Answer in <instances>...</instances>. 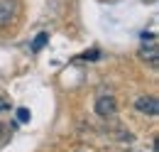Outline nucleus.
Listing matches in <instances>:
<instances>
[{
    "label": "nucleus",
    "instance_id": "f03ea898",
    "mask_svg": "<svg viewBox=\"0 0 159 152\" xmlns=\"http://www.w3.org/2000/svg\"><path fill=\"white\" fill-rule=\"evenodd\" d=\"M115 111H118V103L113 96H100L96 101V113L100 118H110V115H115Z\"/></svg>",
    "mask_w": 159,
    "mask_h": 152
},
{
    "label": "nucleus",
    "instance_id": "6e6552de",
    "mask_svg": "<svg viewBox=\"0 0 159 152\" xmlns=\"http://www.w3.org/2000/svg\"><path fill=\"white\" fill-rule=\"evenodd\" d=\"M5 108H10V103H7L5 98H0V111H5Z\"/></svg>",
    "mask_w": 159,
    "mask_h": 152
},
{
    "label": "nucleus",
    "instance_id": "423d86ee",
    "mask_svg": "<svg viewBox=\"0 0 159 152\" xmlns=\"http://www.w3.org/2000/svg\"><path fill=\"white\" fill-rule=\"evenodd\" d=\"M17 120H20V123H30V111H27V108H20V111H17Z\"/></svg>",
    "mask_w": 159,
    "mask_h": 152
},
{
    "label": "nucleus",
    "instance_id": "0eeeda50",
    "mask_svg": "<svg viewBox=\"0 0 159 152\" xmlns=\"http://www.w3.org/2000/svg\"><path fill=\"white\" fill-rule=\"evenodd\" d=\"M100 54L98 52H96V49H93V52H86V54H83V59H98Z\"/></svg>",
    "mask_w": 159,
    "mask_h": 152
},
{
    "label": "nucleus",
    "instance_id": "20e7f679",
    "mask_svg": "<svg viewBox=\"0 0 159 152\" xmlns=\"http://www.w3.org/2000/svg\"><path fill=\"white\" fill-rule=\"evenodd\" d=\"M139 57H142V59H149V64H152V66H157V44H149V49H147V47H142Z\"/></svg>",
    "mask_w": 159,
    "mask_h": 152
},
{
    "label": "nucleus",
    "instance_id": "39448f33",
    "mask_svg": "<svg viewBox=\"0 0 159 152\" xmlns=\"http://www.w3.org/2000/svg\"><path fill=\"white\" fill-rule=\"evenodd\" d=\"M47 39H49V35H47V32H39V35L34 37V42H32V52H39L42 47L47 44Z\"/></svg>",
    "mask_w": 159,
    "mask_h": 152
},
{
    "label": "nucleus",
    "instance_id": "1a4fd4ad",
    "mask_svg": "<svg viewBox=\"0 0 159 152\" xmlns=\"http://www.w3.org/2000/svg\"><path fill=\"white\" fill-rule=\"evenodd\" d=\"M2 135H5V128H2V123H0V140H2Z\"/></svg>",
    "mask_w": 159,
    "mask_h": 152
},
{
    "label": "nucleus",
    "instance_id": "7ed1b4c3",
    "mask_svg": "<svg viewBox=\"0 0 159 152\" xmlns=\"http://www.w3.org/2000/svg\"><path fill=\"white\" fill-rule=\"evenodd\" d=\"M135 108L144 115H157L159 113V101L154 96H139L137 101H135Z\"/></svg>",
    "mask_w": 159,
    "mask_h": 152
},
{
    "label": "nucleus",
    "instance_id": "f257e3e1",
    "mask_svg": "<svg viewBox=\"0 0 159 152\" xmlns=\"http://www.w3.org/2000/svg\"><path fill=\"white\" fill-rule=\"evenodd\" d=\"M17 17V0H0V27H7Z\"/></svg>",
    "mask_w": 159,
    "mask_h": 152
}]
</instances>
